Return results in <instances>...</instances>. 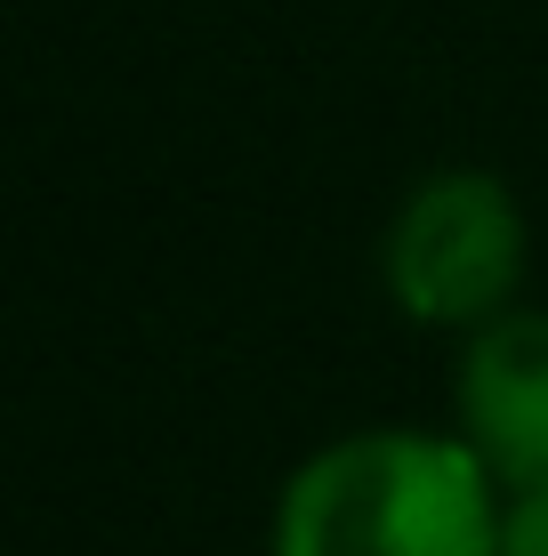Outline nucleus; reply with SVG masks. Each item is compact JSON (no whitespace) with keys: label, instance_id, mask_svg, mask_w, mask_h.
<instances>
[{"label":"nucleus","instance_id":"nucleus-1","mask_svg":"<svg viewBox=\"0 0 548 556\" xmlns=\"http://www.w3.org/2000/svg\"><path fill=\"white\" fill-rule=\"evenodd\" d=\"M508 484L460 428H347L282 476L267 556H500Z\"/></svg>","mask_w":548,"mask_h":556},{"label":"nucleus","instance_id":"nucleus-2","mask_svg":"<svg viewBox=\"0 0 548 556\" xmlns=\"http://www.w3.org/2000/svg\"><path fill=\"white\" fill-rule=\"evenodd\" d=\"M524 266H533V226L500 169H428L420 186H404L380 235V282L395 315L451 339L508 315Z\"/></svg>","mask_w":548,"mask_h":556},{"label":"nucleus","instance_id":"nucleus-3","mask_svg":"<svg viewBox=\"0 0 548 556\" xmlns=\"http://www.w3.org/2000/svg\"><path fill=\"white\" fill-rule=\"evenodd\" d=\"M451 428L517 492L548 484V306H508L451 355Z\"/></svg>","mask_w":548,"mask_h":556},{"label":"nucleus","instance_id":"nucleus-4","mask_svg":"<svg viewBox=\"0 0 548 556\" xmlns=\"http://www.w3.org/2000/svg\"><path fill=\"white\" fill-rule=\"evenodd\" d=\"M500 556H548V484H533V492H517V501H508Z\"/></svg>","mask_w":548,"mask_h":556}]
</instances>
